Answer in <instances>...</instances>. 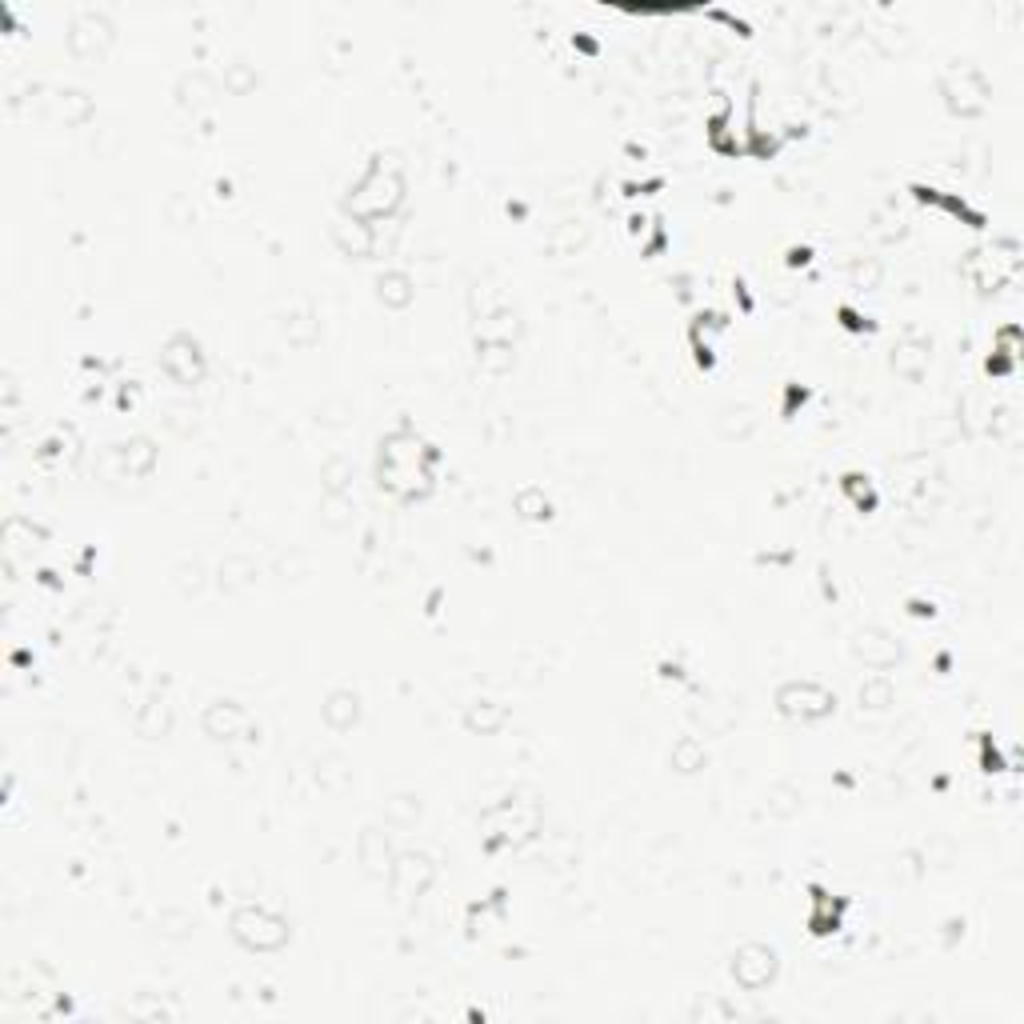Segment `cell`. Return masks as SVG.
Segmentation results:
<instances>
[{"instance_id": "277c9868", "label": "cell", "mask_w": 1024, "mask_h": 1024, "mask_svg": "<svg viewBox=\"0 0 1024 1024\" xmlns=\"http://www.w3.org/2000/svg\"><path fill=\"white\" fill-rule=\"evenodd\" d=\"M229 928L249 953H276V948H285L288 936H293V925H288L280 913H273L268 904H241V909L232 913Z\"/></svg>"}, {"instance_id": "ffe728a7", "label": "cell", "mask_w": 1024, "mask_h": 1024, "mask_svg": "<svg viewBox=\"0 0 1024 1024\" xmlns=\"http://www.w3.org/2000/svg\"><path fill=\"white\" fill-rule=\"evenodd\" d=\"M505 720H508L505 705H496V701H473V705H469V713H464V725H469V733H481V737H493V733L505 725Z\"/></svg>"}, {"instance_id": "e0dca14e", "label": "cell", "mask_w": 1024, "mask_h": 1024, "mask_svg": "<svg viewBox=\"0 0 1024 1024\" xmlns=\"http://www.w3.org/2000/svg\"><path fill=\"white\" fill-rule=\"evenodd\" d=\"M925 364H928V341L925 337H904L896 349H892V368L901 376H909V381H916V376L925 373Z\"/></svg>"}, {"instance_id": "d6986e66", "label": "cell", "mask_w": 1024, "mask_h": 1024, "mask_svg": "<svg viewBox=\"0 0 1024 1024\" xmlns=\"http://www.w3.org/2000/svg\"><path fill=\"white\" fill-rule=\"evenodd\" d=\"M376 297H381V305H388V309H408L412 305V276L400 273V268H388V273L376 276Z\"/></svg>"}, {"instance_id": "6da1fadb", "label": "cell", "mask_w": 1024, "mask_h": 1024, "mask_svg": "<svg viewBox=\"0 0 1024 1024\" xmlns=\"http://www.w3.org/2000/svg\"><path fill=\"white\" fill-rule=\"evenodd\" d=\"M432 469H437V449L429 441H420L417 432L397 429L388 432L381 441V464H376V476H381V488L397 500H420V496L432 493Z\"/></svg>"}, {"instance_id": "2e32d148", "label": "cell", "mask_w": 1024, "mask_h": 1024, "mask_svg": "<svg viewBox=\"0 0 1024 1024\" xmlns=\"http://www.w3.org/2000/svg\"><path fill=\"white\" fill-rule=\"evenodd\" d=\"M112 456H117V464H121V473H129V476H148L153 473V464H156L153 441H144V437H133V441L117 444Z\"/></svg>"}, {"instance_id": "8fae6325", "label": "cell", "mask_w": 1024, "mask_h": 1024, "mask_svg": "<svg viewBox=\"0 0 1024 1024\" xmlns=\"http://www.w3.org/2000/svg\"><path fill=\"white\" fill-rule=\"evenodd\" d=\"M777 953H772L769 945H745L733 953V980H737L745 992H760L769 989L772 980H777Z\"/></svg>"}, {"instance_id": "7a4b0ae2", "label": "cell", "mask_w": 1024, "mask_h": 1024, "mask_svg": "<svg viewBox=\"0 0 1024 1024\" xmlns=\"http://www.w3.org/2000/svg\"><path fill=\"white\" fill-rule=\"evenodd\" d=\"M400 200H405V177H400V168L393 165V161H385V156H376L373 165L364 168V177L349 188L344 212H349L353 221L376 224V221H385V217H393Z\"/></svg>"}, {"instance_id": "7402d4cb", "label": "cell", "mask_w": 1024, "mask_h": 1024, "mask_svg": "<svg viewBox=\"0 0 1024 1024\" xmlns=\"http://www.w3.org/2000/svg\"><path fill=\"white\" fill-rule=\"evenodd\" d=\"M513 508H517V517H525V520H549L552 517V500L540 493V488H525V493H517Z\"/></svg>"}, {"instance_id": "7c38bea8", "label": "cell", "mask_w": 1024, "mask_h": 1024, "mask_svg": "<svg viewBox=\"0 0 1024 1024\" xmlns=\"http://www.w3.org/2000/svg\"><path fill=\"white\" fill-rule=\"evenodd\" d=\"M432 877H437V869H432V860L425 852H405V857L393 860V872H388L397 896H425Z\"/></svg>"}, {"instance_id": "9c48e42d", "label": "cell", "mask_w": 1024, "mask_h": 1024, "mask_svg": "<svg viewBox=\"0 0 1024 1024\" xmlns=\"http://www.w3.org/2000/svg\"><path fill=\"white\" fill-rule=\"evenodd\" d=\"M205 733H209L212 740H224V745H232V740H256V720L253 713L244 705H236V701H212L209 708H205Z\"/></svg>"}, {"instance_id": "8992f818", "label": "cell", "mask_w": 1024, "mask_h": 1024, "mask_svg": "<svg viewBox=\"0 0 1024 1024\" xmlns=\"http://www.w3.org/2000/svg\"><path fill=\"white\" fill-rule=\"evenodd\" d=\"M1016 268H1021V256H1016L1013 241L1001 244V249H980V253H972L969 261H965V273L972 276V285H977L980 293L1004 288L1016 276Z\"/></svg>"}, {"instance_id": "cb8c5ba5", "label": "cell", "mask_w": 1024, "mask_h": 1024, "mask_svg": "<svg viewBox=\"0 0 1024 1024\" xmlns=\"http://www.w3.org/2000/svg\"><path fill=\"white\" fill-rule=\"evenodd\" d=\"M56 109H60V117H65L68 124H80V121H89V112H92V104H89V97L85 92H60V100H56Z\"/></svg>"}, {"instance_id": "5bb4252c", "label": "cell", "mask_w": 1024, "mask_h": 1024, "mask_svg": "<svg viewBox=\"0 0 1024 1024\" xmlns=\"http://www.w3.org/2000/svg\"><path fill=\"white\" fill-rule=\"evenodd\" d=\"M356 857H361L364 872L368 877H388L393 872V845H388L385 833H376V828H368V833H361V845H356Z\"/></svg>"}, {"instance_id": "44dd1931", "label": "cell", "mask_w": 1024, "mask_h": 1024, "mask_svg": "<svg viewBox=\"0 0 1024 1024\" xmlns=\"http://www.w3.org/2000/svg\"><path fill=\"white\" fill-rule=\"evenodd\" d=\"M672 769L676 772H696V769H705V760H708V752H705V745L696 737H681L676 745H672Z\"/></svg>"}, {"instance_id": "5b68a950", "label": "cell", "mask_w": 1024, "mask_h": 1024, "mask_svg": "<svg viewBox=\"0 0 1024 1024\" xmlns=\"http://www.w3.org/2000/svg\"><path fill=\"white\" fill-rule=\"evenodd\" d=\"M940 92H945V104L957 117H980V112L989 109V80L972 65L948 68L945 80H940Z\"/></svg>"}, {"instance_id": "30bf717a", "label": "cell", "mask_w": 1024, "mask_h": 1024, "mask_svg": "<svg viewBox=\"0 0 1024 1024\" xmlns=\"http://www.w3.org/2000/svg\"><path fill=\"white\" fill-rule=\"evenodd\" d=\"M112 36H117V29H112V21L104 12H80L77 21L68 24V48L80 60H100V56L109 53Z\"/></svg>"}, {"instance_id": "603a6c76", "label": "cell", "mask_w": 1024, "mask_h": 1024, "mask_svg": "<svg viewBox=\"0 0 1024 1024\" xmlns=\"http://www.w3.org/2000/svg\"><path fill=\"white\" fill-rule=\"evenodd\" d=\"M860 705H865V708H889L892 705L889 676H869V681L860 684Z\"/></svg>"}, {"instance_id": "4fadbf2b", "label": "cell", "mask_w": 1024, "mask_h": 1024, "mask_svg": "<svg viewBox=\"0 0 1024 1024\" xmlns=\"http://www.w3.org/2000/svg\"><path fill=\"white\" fill-rule=\"evenodd\" d=\"M852 652H857V661H865L869 669L884 672L892 669V664L901 661V645L884 632V628H865V632H857V640H852Z\"/></svg>"}, {"instance_id": "ac0fdd59", "label": "cell", "mask_w": 1024, "mask_h": 1024, "mask_svg": "<svg viewBox=\"0 0 1024 1024\" xmlns=\"http://www.w3.org/2000/svg\"><path fill=\"white\" fill-rule=\"evenodd\" d=\"M332 236H337L344 256H373V249H376L373 224H364V221H341L332 229Z\"/></svg>"}, {"instance_id": "9a60e30c", "label": "cell", "mask_w": 1024, "mask_h": 1024, "mask_svg": "<svg viewBox=\"0 0 1024 1024\" xmlns=\"http://www.w3.org/2000/svg\"><path fill=\"white\" fill-rule=\"evenodd\" d=\"M320 716H324V725H329L332 733H349V728L361 720V696L349 693V689H337V693H329V701L320 705Z\"/></svg>"}, {"instance_id": "d4e9b609", "label": "cell", "mask_w": 1024, "mask_h": 1024, "mask_svg": "<svg viewBox=\"0 0 1024 1024\" xmlns=\"http://www.w3.org/2000/svg\"><path fill=\"white\" fill-rule=\"evenodd\" d=\"M845 488H848V493H852V500H857L860 508H872V500H877L865 476H848V481H845Z\"/></svg>"}, {"instance_id": "ba28073f", "label": "cell", "mask_w": 1024, "mask_h": 1024, "mask_svg": "<svg viewBox=\"0 0 1024 1024\" xmlns=\"http://www.w3.org/2000/svg\"><path fill=\"white\" fill-rule=\"evenodd\" d=\"M161 368H165L168 381L192 388L205 381V353H200V341L188 337V332H177L168 337V344L161 349Z\"/></svg>"}, {"instance_id": "52a82bcc", "label": "cell", "mask_w": 1024, "mask_h": 1024, "mask_svg": "<svg viewBox=\"0 0 1024 1024\" xmlns=\"http://www.w3.org/2000/svg\"><path fill=\"white\" fill-rule=\"evenodd\" d=\"M777 708L784 716H793V720H825L837 708V696L816 681H789L777 693Z\"/></svg>"}, {"instance_id": "3957f363", "label": "cell", "mask_w": 1024, "mask_h": 1024, "mask_svg": "<svg viewBox=\"0 0 1024 1024\" xmlns=\"http://www.w3.org/2000/svg\"><path fill=\"white\" fill-rule=\"evenodd\" d=\"M540 808L529 796H508L485 813V845L488 848H517L537 837Z\"/></svg>"}]
</instances>
